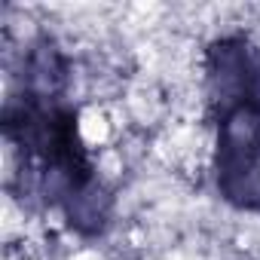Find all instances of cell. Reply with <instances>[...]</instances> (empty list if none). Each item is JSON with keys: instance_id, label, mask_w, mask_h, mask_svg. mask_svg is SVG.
I'll return each mask as SVG.
<instances>
[{"instance_id": "obj_1", "label": "cell", "mask_w": 260, "mask_h": 260, "mask_svg": "<svg viewBox=\"0 0 260 260\" xmlns=\"http://www.w3.org/2000/svg\"><path fill=\"white\" fill-rule=\"evenodd\" d=\"M217 184L239 208L260 205V89L214 98Z\"/></svg>"}]
</instances>
